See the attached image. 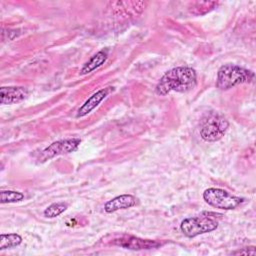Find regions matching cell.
I'll list each match as a JSON object with an SVG mask.
<instances>
[{
    "label": "cell",
    "instance_id": "5bb4252c",
    "mask_svg": "<svg viewBox=\"0 0 256 256\" xmlns=\"http://www.w3.org/2000/svg\"><path fill=\"white\" fill-rule=\"evenodd\" d=\"M66 209H67V204L64 202L53 203L44 210V215L48 218H54L62 214Z\"/></svg>",
    "mask_w": 256,
    "mask_h": 256
},
{
    "label": "cell",
    "instance_id": "9c48e42d",
    "mask_svg": "<svg viewBox=\"0 0 256 256\" xmlns=\"http://www.w3.org/2000/svg\"><path fill=\"white\" fill-rule=\"evenodd\" d=\"M28 95V91L24 87H1L0 88V102L4 105L16 104L23 101Z\"/></svg>",
    "mask_w": 256,
    "mask_h": 256
},
{
    "label": "cell",
    "instance_id": "8fae6325",
    "mask_svg": "<svg viewBox=\"0 0 256 256\" xmlns=\"http://www.w3.org/2000/svg\"><path fill=\"white\" fill-rule=\"evenodd\" d=\"M108 57V51L107 50H101L99 52H97L88 62H86L84 64V66L82 67L80 74L84 75V74H88L90 72H92L93 70H95L96 68L100 67L107 59Z\"/></svg>",
    "mask_w": 256,
    "mask_h": 256
},
{
    "label": "cell",
    "instance_id": "30bf717a",
    "mask_svg": "<svg viewBox=\"0 0 256 256\" xmlns=\"http://www.w3.org/2000/svg\"><path fill=\"white\" fill-rule=\"evenodd\" d=\"M137 203L136 197L130 194H124L117 196L108 202L105 203L104 205V210L107 213H112L120 209H127L135 206Z\"/></svg>",
    "mask_w": 256,
    "mask_h": 256
},
{
    "label": "cell",
    "instance_id": "4fadbf2b",
    "mask_svg": "<svg viewBox=\"0 0 256 256\" xmlns=\"http://www.w3.org/2000/svg\"><path fill=\"white\" fill-rule=\"evenodd\" d=\"M1 197V203H14L18 202L24 199V194L18 191H12V190H2L0 193Z\"/></svg>",
    "mask_w": 256,
    "mask_h": 256
},
{
    "label": "cell",
    "instance_id": "7c38bea8",
    "mask_svg": "<svg viewBox=\"0 0 256 256\" xmlns=\"http://www.w3.org/2000/svg\"><path fill=\"white\" fill-rule=\"evenodd\" d=\"M21 242H22L21 236L16 234V233H9V234H1L0 235V249L1 250L18 246Z\"/></svg>",
    "mask_w": 256,
    "mask_h": 256
},
{
    "label": "cell",
    "instance_id": "6da1fadb",
    "mask_svg": "<svg viewBox=\"0 0 256 256\" xmlns=\"http://www.w3.org/2000/svg\"><path fill=\"white\" fill-rule=\"evenodd\" d=\"M197 74L191 67H175L167 71L156 85L155 91L158 95L164 96L172 91L188 92L195 88Z\"/></svg>",
    "mask_w": 256,
    "mask_h": 256
},
{
    "label": "cell",
    "instance_id": "52a82bcc",
    "mask_svg": "<svg viewBox=\"0 0 256 256\" xmlns=\"http://www.w3.org/2000/svg\"><path fill=\"white\" fill-rule=\"evenodd\" d=\"M114 244L126 249H132V250L151 249V248H157L162 245V243L156 240L142 239L135 236H122L121 238L116 239L114 241Z\"/></svg>",
    "mask_w": 256,
    "mask_h": 256
},
{
    "label": "cell",
    "instance_id": "3957f363",
    "mask_svg": "<svg viewBox=\"0 0 256 256\" xmlns=\"http://www.w3.org/2000/svg\"><path fill=\"white\" fill-rule=\"evenodd\" d=\"M209 213H204L201 216H196L192 218H186L181 222L180 229L183 234L187 237H195L200 234L208 233L215 230L218 227V221L216 217L218 214H213L210 216Z\"/></svg>",
    "mask_w": 256,
    "mask_h": 256
},
{
    "label": "cell",
    "instance_id": "9a60e30c",
    "mask_svg": "<svg viewBox=\"0 0 256 256\" xmlns=\"http://www.w3.org/2000/svg\"><path fill=\"white\" fill-rule=\"evenodd\" d=\"M249 249H250V247H249V248H246L245 251H244V250H239V251L235 252L234 254H249V255H254V254H255V249L253 248V249H251L250 251H249Z\"/></svg>",
    "mask_w": 256,
    "mask_h": 256
},
{
    "label": "cell",
    "instance_id": "7a4b0ae2",
    "mask_svg": "<svg viewBox=\"0 0 256 256\" xmlns=\"http://www.w3.org/2000/svg\"><path fill=\"white\" fill-rule=\"evenodd\" d=\"M253 79L254 73L251 70L235 64H225L218 70L216 86L221 90H228L242 83H250Z\"/></svg>",
    "mask_w": 256,
    "mask_h": 256
},
{
    "label": "cell",
    "instance_id": "8992f818",
    "mask_svg": "<svg viewBox=\"0 0 256 256\" xmlns=\"http://www.w3.org/2000/svg\"><path fill=\"white\" fill-rule=\"evenodd\" d=\"M80 142H81V140L78 138L64 139V140H59V141L53 142L52 144H50L48 147H46L41 152L39 160L46 161V160L51 159L58 155L71 153L78 148Z\"/></svg>",
    "mask_w": 256,
    "mask_h": 256
},
{
    "label": "cell",
    "instance_id": "5b68a950",
    "mask_svg": "<svg viewBox=\"0 0 256 256\" xmlns=\"http://www.w3.org/2000/svg\"><path fill=\"white\" fill-rule=\"evenodd\" d=\"M203 199L210 206L223 210L235 209L243 202V198L234 196L220 188H208L203 192Z\"/></svg>",
    "mask_w": 256,
    "mask_h": 256
},
{
    "label": "cell",
    "instance_id": "ba28073f",
    "mask_svg": "<svg viewBox=\"0 0 256 256\" xmlns=\"http://www.w3.org/2000/svg\"><path fill=\"white\" fill-rule=\"evenodd\" d=\"M111 91H113V87H106V88L100 89L97 92H95L78 109L76 117L80 118V117H84L87 114H89L93 109H95L109 95V93Z\"/></svg>",
    "mask_w": 256,
    "mask_h": 256
},
{
    "label": "cell",
    "instance_id": "277c9868",
    "mask_svg": "<svg viewBox=\"0 0 256 256\" xmlns=\"http://www.w3.org/2000/svg\"><path fill=\"white\" fill-rule=\"evenodd\" d=\"M229 123L221 114L212 112L207 114L201 123L200 136L203 140L214 142L220 140L228 129Z\"/></svg>",
    "mask_w": 256,
    "mask_h": 256
}]
</instances>
